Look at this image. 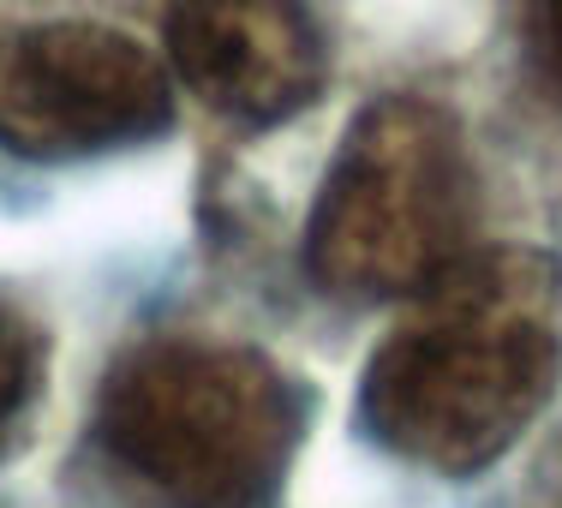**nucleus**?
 <instances>
[{
	"label": "nucleus",
	"instance_id": "nucleus-1",
	"mask_svg": "<svg viewBox=\"0 0 562 508\" xmlns=\"http://www.w3.org/2000/svg\"><path fill=\"white\" fill-rule=\"evenodd\" d=\"M557 371V270L532 251H467L371 353L359 419L407 466L473 478L544 413Z\"/></svg>",
	"mask_w": 562,
	"mask_h": 508
},
{
	"label": "nucleus",
	"instance_id": "nucleus-2",
	"mask_svg": "<svg viewBox=\"0 0 562 508\" xmlns=\"http://www.w3.org/2000/svg\"><path fill=\"white\" fill-rule=\"evenodd\" d=\"M312 400L234 341H144L109 371L97 437L168 508H270L288 485Z\"/></svg>",
	"mask_w": 562,
	"mask_h": 508
},
{
	"label": "nucleus",
	"instance_id": "nucleus-3",
	"mask_svg": "<svg viewBox=\"0 0 562 508\" xmlns=\"http://www.w3.org/2000/svg\"><path fill=\"white\" fill-rule=\"evenodd\" d=\"M473 156L449 109L378 97L341 132L305 222V275L353 305L419 300L473 251Z\"/></svg>",
	"mask_w": 562,
	"mask_h": 508
},
{
	"label": "nucleus",
	"instance_id": "nucleus-4",
	"mask_svg": "<svg viewBox=\"0 0 562 508\" xmlns=\"http://www.w3.org/2000/svg\"><path fill=\"white\" fill-rule=\"evenodd\" d=\"M168 120V72L109 24H36L0 43V150L72 162L144 144Z\"/></svg>",
	"mask_w": 562,
	"mask_h": 508
},
{
	"label": "nucleus",
	"instance_id": "nucleus-5",
	"mask_svg": "<svg viewBox=\"0 0 562 508\" xmlns=\"http://www.w3.org/2000/svg\"><path fill=\"white\" fill-rule=\"evenodd\" d=\"M168 60L234 126H281L324 90L329 55L300 0H173Z\"/></svg>",
	"mask_w": 562,
	"mask_h": 508
},
{
	"label": "nucleus",
	"instance_id": "nucleus-6",
	"mask_svg": "<svg viewBox=\"0 0 562 508\" xmlns=\"http://www.w3.org/2000/svg\"><path fill=\"white\" fill-rule=\"evenodd\" d=\"M36 371H43V359H36L31 324H24V317L0 300V431H12V425H19V413L31 407Z\"/></svg>",
	"mask_w": 562,
	"mask_h": 508
},
{
	"label": "nucleus",
	"instance_id": "nucleus-7",
	"mask_svg": "<svg viewBox=\"0 0 562 508\" xmlns=\"http://www.w3.org/2000/svg\"><path fill=\"white\" fill-rule=\"evenodd\" d=\"M539 55L562 90V0H539Z\"/></svg>",
	"mask_w": 562,
	"mask_h": 508
}]
</instances>
